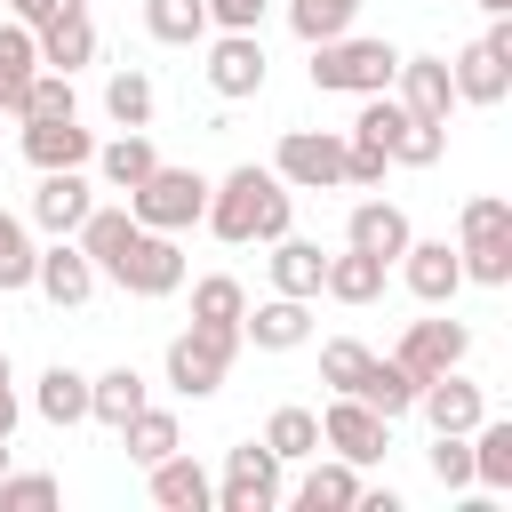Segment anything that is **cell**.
Masks as SVG:
<instances>
[{
	"label": "cell",
	"instance_id": "ffe728a7",
	"mask_svg": "<svg viewBox=\"0 0 512 512\" xmlns=\"http://www.w3.org/2000/svg\"><path fill=\"white\" fill-rule=\"evenodd\" d=\"M32 40H40V64H48V72H80V64L96 56V24H88V0H80V8H56L48 24H32Z\"/></svg>",
	"mask_w": 512,
	"mask_h": 512
},
{
	"label": "cell",
	"instance_id": "7dc6e473",
	"mask_svg": "<svg viewBox=\"0 0 512 512\" xmlns=\"http://www.w3.org/2000/svg\"><path fill=\"white\" fill-rule=\"evenodd\" d=\"M56 8H80V0H8V16H16V24H48Z\"/></svg>",
	"mask_w": 512,
	"mask_h": 512
},
{
	"label": "cell",
	"instance_id": "f1b7e54d",
	"mask_svg": "<svg viewBox=\"0 0 512 512\" xmlns=\"http://www.w3.org/2000/svg\"><path fill=\"white\" fill-rule=\"evenodd\" d=\"M72 240H80V248H88V264H96V280H104V272H112V264H120V248H128V240H136V216H128V208H88V216H80V232H72Z\"/></svg>",
	"mask_w": 512,
	"mask_h": 512
},
{
	"label": "cell",
	"instance_id": "d4e9b609",
	"mask_svg": "<svg viewBox=\"0 0 512 512\" xmlns=\"http://www.w3.org/2000/svg\"><path fill=\"white\" fill-rule=\"evenodd\" d=\"M464 440H472V488L504 496V488H512V424H504V416H480Z\"/></svg>",
	"mask_w": 512,
	"mask_h": 512
},
{
	"label": "cell",
	"instance_id": "1f68e13d",
	"mask_svg": "<svg viewBox=\"0 0 512 512\" xmlns=\"http://www.w3.org/2000/svg\"><path fill=\"white\" fill-rule=\"evenodd\" d=\"M144 32L160 48H200L208 40V0H144Z\"/></svg>",
	"mask_w": 512,
	"mask_h": 512
},
{
	"label": "cell",
	"instance_id": "30bf717a",
	"mask_svg": "<svg viewBox=\"0 0 512 512\" xmlns=\"http://www.w3.org/2000/svg\"><path fill=\"white\" fill-rule=\"evenodd\" d=\"M16 128H24L32 168H88L96 160V136L80 128V112H40V120H16Z\"/></svg>",
	"mask_w": 512,
	"mask_h": 512
},
{
	"label": "cell",
	"instance_id": "f546056e",
	"mask_svg": "<svg viewBox=\"0 0 512 512\" xmlns=\"http://www.w3.org/2000/svg\"><path fill=\"white\" fill-rule=\"evenodd\" d=\"M352 392H360L376 416H392V424L416 408V376H408L400 360H376V352H368V368H360V384H352Z\"/></svg>",
	"mask_w": 512,
	"mask_h": 512
},
{
	"label": "cell",
	"instance_id": "4dcf8cb0",
	"mask_svg": "<svg viewBox=\"0 0 512 512\" xmlns=\"http://www.w3.org/2000/svg\"><path fill=\"white\" fill-rule=\"evenodd\" d=\"M136 408H144V376H136L128 360H120V368H104V376H88V416H96V424H112V432H120Z\"/></svg>",
	"mask_w": 512,
	"mask_h": 512
},
{
	"label": "cell",
	"instance_id": "277c9868",
	"mask_svg": "<svg viewBox=\"0 0 512 512\" xmlns=\"http://www.w3.org/2000/svg\"><path fill=\"white\" fill-rule=\"evenodd\" d=\"M232 352H240V328H224V320H192V328H176L168 336V392H184V400H208V392H224V368H232Z\"/></svg>",
	"mask_w": 512,
	"mask_h": 512
},
{
	"label": "cell",
	"instance_id": "484cf974",
	"mask_svg": "<svg viewBox=\"0 0 512 512\" xmlns=\"http://www.w3.org/2000/svg\"><path fill=\"white\" fill-rule=\"evenodd\" d=\"M304 464H312V472L296 480V504H304V512H352V496H360V464H344V456H328V464L304 456Z\"/></svg>",
	"mask_w": 512,
	"mask_h": 512
},
{
	"label": "cell",
	"instance_id": "f6af8a7d",
	"mask_svg": "<svg viewBox=\"0 0 512 512\" xmlns=\"http://www.w3.org/2000/svg\"><path fill=\"white\" fill-rule=\"evenodd\" d=\"M384 168H392V160H384L376 144H352V136H344V184H384Z\"/></svg>",
	"mask_w": 512,
	"mask_h": 512
},
{
	"label": "cell",
	"instance_id": "b9f144b4",
	"mask_svg": "<svg viewBox=\"0 0 512 512\" xmlns=\"http://www.w3.org/2000/svg\"><path fill=\"white\" fill-rule=\"evenodd\" d=\"M360 368H368V344H360V336H328V344H320V384H328V392H352Z\"/></svg>",
	"mask_w": 512,
	"mask_h": 512
},
{
	"label": "cell",
	"instance_id": "60d3db41",
	"mask_svg": "<svg viewBox=\"0 0 512 512\" xmlns=\"http://www.w3.org/2000/svg\"><path fill=\"white\" fill-rule=\"evenodd\" d=\"M440 152H448V120H408V128L392 136V160H400V168H432Z\"/></svg>",
	"mask_w": 512,
	"mask_h": 512
},
{
	"label": "cell",
	"instance_id": "9a60e30c",
	"mask_svg": "<svg viewBox=\"0 0 512 512\" xmlns=\"http://www.w3.org/2000/svg\"><path fill=\"white\" fill-rule=\"evenodd\" d=\"M88 208H96V184L80 168H40V184H32V224L40 232H80Z\"/></svg>",
	"mask_w": 512,
	"mask_h": 512
},
{
	"label": "cell",
	"instance_id": "f35d334b",
	"mask_svg": "<svg viewBox=\"0 0 512 512\" xmlns=\"http://www.w3.org/2000/svg\"><path fill=\"white\" fill-rule=\"evenodd\" d=\"M352 16H360V0H288L296 40H336V32H352Z\"/></svg>",
	"mask_w": 512,
	"mask_h": 512
},
{
	"label": "cell",
	"instance_id": "2e32d148",
	"mask_svg": "<svg viewBox=\"0 0 512 512\" xmlns=\"http://www.w3.org/2000/svg\"><path fill=\"white\" fill-rule=\"evenodd\" d=\"M264 40L256 32H224V40H208V88L216 96H256L264 88Z\"/></svg>",
	"mask_w": 512,
	"mask_h": 512
},
{
	"label": "cell",
	"instance_id": "d6986e66",
	"mask_svg": "<svg viewBox=\"0 0 512 512\" xmlns=\"http://www.w3.org/2000/svg\"><path fill=\"white\" fill-rule=\"evenodd\" d=\"M152 472V504L160 512H208L216 504V480L200 472V456H184V448H168L160 464H144Z\"/></svg>",
	"mask_w": 512,
	"mask_h": 512
},
{
	"label": "cell",
	"instance_id": "8992f818",
	"mask_svg": "<svg viewBox=\"0 0 512 512\" xmlns=\"http://www.w3.org/2000/svg\"><path fill=\"white\" fill-rule=\"evenodd\" d=\"M272 176L288 192H336L344 184V136L336 128H288L272 152Z\"/></svg>",
	"mask_w": 512,
	"mask_h": 512
},
{
	"label": "cell",
	"instance_id": "603a6c76",
	"mask_svg": "<svg viewBox=\"0 0 512 512\" xmlns=\"http://www.w3.org/2000/svg\"><path fill=\"white\" fill-rule=\"evenodd\" d=\"M272 248V296H320V272H328V256H320V240H296V232H280V240H264Z\"/></svg>",
	"mask_w": 512,
	"mask_h": 512
},
{
	"label": "cell",
	"instance_id": "cb8c5ba5",
	"mask_svg": "<svg viewBox=\"0 0 512 512\" xmlns=\"http://www.w3.org/2000/svg\"><path fill=\"white\" fill-rule=\"evenodd\" d=\"M384 256H368V248H344V256H328V272H320V296H336V304H376L384 296Z\"/></svg>",
	"mask_w": 512,
	"mask_h": 512
},
{
	"label": "cell",
	"instance_id": "4fadbf2b",
	"mask_svg": "<svg viewBox=\"0 0 512 512\" xmlns=\"http://www.w3.org/2000/svg\"><path fill=\"white\" fill-rule=\"evenodd\" d=\"M392 264H400V280H408L416 304H456V288H464V264H456L448 240H408Z\"/></svg>",
	"mask_w": 512,
	"mask_h": 512
},
{
	"label": "cell",
	"instance_id": "8d00e7d4",
	"mask_svg": "<svg viewBox=\"0 0 512 512\" xmlns=\"http://www.w3.org/2000/svg\"><path fill=\"white\" fill-rule=\"evenodd\" d=\"M240 312H248V288H240L232 272L192 280V320H224V328H240Z\"/></svg>",
	"mask_w": 512,
	"mask_h": 512
},
{
	"label": "cell",
	"instance_id": "ee69618b",
	"mask_svg": "<svg viewBox=\"0 0 512 512\" xmlns=\"http://www.w3.org/2000/svg\"><path fill=\"white\" fill-rule=\"evenodd\" d=\"M432 480L440 488H472V440L464 432H432Z\"/></svg>",
	"mask_w": 512,
	"mask_h": 512
},
{
	"label": "cell",
	"instance_id": "bcb514c9",
	"mask_svg": "<svg viewBox=\"0 0 512 512\" xmlns=\"http://www.w3.org/2000/svg\"><path fill=\"white\" fill-rule=\"evenodd\" d=\"M264 8H272V0H208V24H224V32H256Z\"/></svg>",
	"mask_w": 512,
	"mask_h": 512
},
{
	"label": "cell",
	"instance_id": "83f0119b",
	"mask_svg": "<svg viewBox=\"0 0 512 512\" xmlns=\"http://www.w3.org/2000/svg\"><path fill=\"white\" fill-rule=\"evenodd\" d=\"M32 408L64 432V424H88V376L72 368V360H56V368H40V392H32Z\"/></svg>",
	"mask_w": 512,
	"mask_h": 512
},
{
	"label": "cell",
	"instance_id": "7bdbcfd3",
	"mask_svg": "<svg viewBox=\"0 0 512 512\" xmlns=\"http://www.w3.org/2000/svg\"><path fill=\"white\" fill-rule=\"evenodd\" d=\"M48 504H56V480L48 472H16V464L0 472V512H48Z\"/></svg>",
	"mask_w": 512,
	"mask_h": 512
},
{
	"label": "cell",
	"instance_id": "5b68a950",
	"mask_svg": "<svg viewBox=\"0 0 512 512\" xmlns=\"http://www.w3.org/2000/svg\"><path fill=\"white\" fill-rule=\"evenodd\" d=\"M200 208H208V176L200 168H152L128 192V216L152 224V232H184V224H200Z\"/></svg>",
	"mask_w": 512,
	"mask_h": 512
},
{
	"label": "cell",
	"instance_id": "836d02e7",
	"mask_svg": "<svg viewBox=\"0 0 512 512\" xmlns=\"http://www.w3.org/2000/svg\"><path fill=\"white\" fill-rule=\"evenodd\" d=\"M120 448H128V464H160L168 448H184V432H176V416H168V408H152V400H144V408L120 424Z\"/></svg>",
	"mask_w": 512,
	"mask_h": 512
},
{
	"label": "cell",
	"instance_id": "7c38bea8",
	"mask_svg": "<svg viewBox=\"0 0 512 512\" xmlns=\"http://www.w3.org/2000/svg\"><path fill=\"white\" fill-rule=\"evenodd\" d=\"M464 352H472V328L464 320H408V336H400V368L424 384V376H440V368H464Z\"/></svg>",
	"mask_w": 512,
	"mask_h": 512
},
{
	"label": "cell",
	"instance_id": "f907efd6",
	"mask_svg": "<svg viewBox=\"0 0 512 512\" xmlns=\"http://www.w3.org/2000/svg\"><path fill=\"white\" fill-rule=\"evenodd\" d=\"M0 472H8V440H0Z\"/></svg>",
	"mask_w": 512,
	"mask_h": 512
},
{
	"label": "cell",
	"instance_id": "52a82bcc",
	"mask_svg": "<svg viewBox=\"0 0 512 512\" xmlns=\"http://www.w3.org/2000/svg\"><path fill=\"white\" fill-rule=\"evenodd\" d=\"M320 448H336L344 464H384L392 456V416H376L360 392H336L320 408Z\"/></svg>",
	"mask_w": 512,
	"mask_h": 512
},
{
	"label": "cell",
	"instance_id": "3957f363",
	"mask_svg": "<svg viewBox=\"0 0 512 512\" xmlns=\"http://www.w3.org/2000/svg\"><path fill=\"white\" fill-rule=\"evenodd\" d=\"M456 264L480 288H504L512 280V200L504 192L464 200V216H456Z\"/></svg>",
	"mask_w": 512,
	"mask_h": 512
},
{
	"label": "cell",
	"instance_id": "c3c4849f",
	"mask_svg": "<svg viewBox=\"0 0 512 512\" xmlns=\"http://www.w3.org/2000/svg\"><path fill=\"white\" fill-rule=\"evenodd\" d=\"M16 432V392H8V352H0V440Z\"/></svg>",
	"mask_w": 512,
	"mask_h": 512
},
{
	"label": "cell",
	"instance_id": "d6a6232c",
	"mask_svg": "<svg viewBox=\"0 0 512 512\" xmlns=\"http://www.w3.org/2000/svg\"><path fill=\"white\" fill-rule=\"evenodd\" d=\"M40 72V40H32V24H0V112L16 120V96H24V80Z\"/></svg>",
	"mask_w": 512,
	"mask_h": 512
},
{
	"label": "cell",
	"instance_id": "4316f807",
	"mask_svg": "<svg viewBox=\"0 0 512 512\" xmlns=\"http://www.w3.org/2000/svg\"><path fill=\"white\" fill-rule=\"evenodd\" d=\"M96 168H104V184H112V192H136V184L160 168V152H152V136H144V128H120L112 144H96Z\"/></svg>",
	"mask_w": 512,
	"mask_h": 512
},
{
	"label": "cell",
	"instance_id": "74e56055",
	"mask_svg": "<svg viewBox=\"0 0 512 512\" xmlns=\"http://www.w3.org/2000/svg\"><path fill=\"white\" fill-rule=\"evenodd\" d=\"M32 232H24V216H8L0 208V296H16V288H32Z\"/></svg>",
	"mask_w": 512,
	"mask_h": 512
},
{
	"label": "cell",
	"instance_id": "ac0fdd59",
	"mask_svg": "<svg viewBox=\"0 0 512 512\" xmlns=\"http://www.w3.org/2000/svg\"><path fill=\"white\" fill-rule=\"evenodd\" d=\"M400 104L408 120H448L456 112V80H448V56H400Z\"/></svg>",
	"mask_w": 512,
	"mask_h": 512
},
{
	"label": "cell",
	"instance_id": "7402d4cb",
	"mask_svg": "<svg viewBox=\"0 0 512 512\" xmlns=\"http://www.w3.org/2000/svg\"><path fill=\"white\" fill-rule=\"evenodd\" d=\"M448 80H456V104H504V96H512V64H504L488 40H472V48L448 64Z\"/></svg>",
	"mask_w": 512,
	"mask_h": 512
},
{
	"label": "cell",
	"instance_id": "8fae6325",
	"mask_svg": "<svg viewBox=\"0 0 512 512\" xmlns=\"http://www.w3.org/2000/svg\"><path fill=\"white\" fill-rule=\"evenodd\" d=\"M32 288H40L56 312L88 304V296H96V264H88V248L56 232V248H40V256H32Z\"/></svg>",
	"mask_w": 512,
	"mask_h": 512
},
{
	"label": "cell",
	"instance_id": "e0dca14e",
	"mask_svg": "<svg viewBox=\"0 0 512 512\" xmlns=\"http://www.w3.org/2000/svg\"><path fill=\"white\" fill-rule=\"evenodd\" d=\"M312 336V304L304 296H264L256 312H240V344H256V352H296Z\"/></svg>",
	"mask_w": 512,
	"mask_h": 512
},
{
	"label": "cell",
	"instance_id": "681fc988",
	"mask_svg": "<svg viewBox=\"0 0 512 512\" xmlns=\"http://www.w3.org/2000/svg\"><path fill=\"white\" fill-rule=\"evenodd\" d=\"M480 8H488V16H512V0H480Z\"/></svg>",
	"mask_w": 512,
	"mask_h": 512
},
{
	"label": "cell",
	"instance_id": "6da1fadb",
	"mask_svg": "<svg viewBox=\"0 0 512 512\" xmlns=\"http://www.w3.org/2000/svg\"><path fill=\"white\" fill-rule=\"evenodd\" d=\"M288 208H296V192L272 176V168H232L224 184H208V208H200V224L224 240V248H248V240H280L288 232Z\"/></svg>",
	"mask_w": 512,
	"mask_h": 512
},
{
	"label": "cell",
	"instance_id": "9c48e42d",
	"mask_svg": "<svg viewBox=\"0 0 512 512\" xmlns=\"http://www.w3.org/2000/svg\"><path fill=\"white\" fill-rule=\"evenodd\" d=\"M104 280H120L128 296H176V288H184V248H176V232L136 224V240L120 248V264H112Z\"/></svg>",
	"mask_w": 512,
	"mask_h": 512
},
{
	"label": "cell",
	"instance_id": "44dd1931",
	"mask_svg": "<svg viewBox=\"0 0 512 512\" xmlns=\"http://www.w3.org/2000/svg\"><path fill=\"white\" fill-rule=\"evenodd\" d=\"M416 232H408V208H392V200H360L352 216H344V248H368V256H400Z\"/></svg>",
	"mask_w": 512,
	"mask_h": 512
},
{
	"label": "cell",
	"instance_id": "7a4b0ae2",
	"mask_svg": "<svg viewBox=\"0 0 512 512\" xmlns=\"http://www.w3.org/2000/svg\"><path fill=\"white\" fill-rule=\"evenodd\" d=\"M392 72H400L392 40H352V32L312 40V88L320 96H376V88H392Z\"/></svg>",
	"mask_w": 512,
	"mask_h": 512
},
{
	"label": "cell",
	"instance_id": "d590c367",
	"mask_svg": "<svg viewBox=\"0 0 512 512\" xmlns=\"http://www.w3.org/2000/svg\"><path fill=\"white\" fill-rule=\"evenodd\" d=\"M408 128V104L392 96V88H376V96H360V120H352V144H376L384 160H392V136Z\"/></svg>",
	"mask_w": 512,
	"mask_h": 512
},
{
	"label": "cell",
	"instance_id": "5bb4252c",
	"mask_svg": "<svg viewBox=\"0 0 512 512\" xmlns=\"http://www.w3.org/2000/svg\"><path fill=\"white\" fill-rule=\"evenodd\" d=\"M416 408H424V424H432V432H472V424L488 416V400H480V384H472L464 368L424 376V384H416Z\"/></svg>",
	"mask_w": 512,
	"mask_h": 512
},
{
	"label": "cell",
	"instance_id": "ab89813d",
	"mask_svg": "<svg viewBox=\"0 0 512 512\" xmlns=\"http://www.w3.org/2000/svg\"><path fill=\"white\" fill-rule=\"evenodd\" d=\"M104 112H112V128H144L152 120V80L144 72H112L104 80Z\"/></svg>",
	"mask_w": 512,
	"mask_h": 512
},
{
	"label": "cell",
	"instance_id": "e575fe53",
	"mask_svg": "<svg viewBox=\"0 0 512 512\" xmlns=\"http://www.w3.org/2000/svg\"><path fill=\"white\" fill-rule=\"evenodd\" d=\"M264 448H272L280 464H304V456H320V416H312V408H272V424H264Z\"/></svg>",
	"mask_w": 512,
	"mask_h": 512
},
{
	"label": "cell",
	"instance_id": "ba28073f",
	"mask_svg": "<svg viewBox=\"0 0 512 512\" xmlns=\"http://www.w3.org/2000/svg\"><path fill=\"white\" fill-rule=\"evenodd\" d=\"M288 464L264 448V440H240L232 456H224V480H216V512H272L280 496H288V480H280Z\"/></svg>",
	"mask_w": 512,
	"mask_h": 512
}]
</instances>
